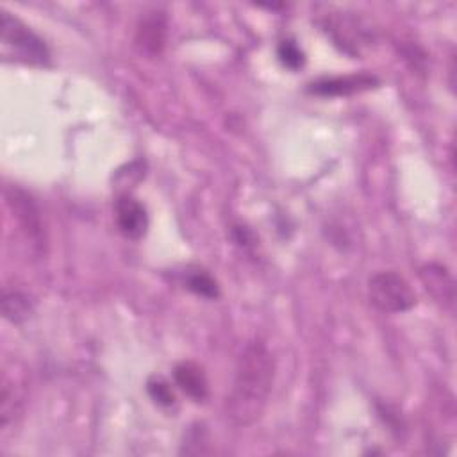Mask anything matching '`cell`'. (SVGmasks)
<instances>
[{
	"mask_svg": "<svg viewBox=\"0 0 457 457\" xmlns=\"http://www.w3.org/2000/svg\"><path fill=\"white\" fill-rule=\"evenodd\" d=\"M275 380V357L268 346L253 339L243 348L230 391L225 398V416L234 427H250L264 412Z\"/></svg>",
	"mask_w": 457,
	"mask_h": 457,
	"instance_id": "obj_1",
	"label": "cell"
},
{
	"mask_svg": "<svg viewBox=\"0 0 457 457\" xmlns=\"http://www.w3.org/2000/svg\"><path fill=\"white\" fill-rule=\"evenodd\" d=\"M2 55L27 64H46L50 59L46 45L18 18L2 11L0 20Z\"/></svg>",
	"mask_w": 457,
	"mask_h": 457,
	"instance_id": "obj_2",
	"label": "cell"
},
{
	"mask_svg": "<svg viewBox=\"0 0 457 457\" xmlns=\"http://www.w3.org/2000/svg\"><path fill=\"white\" fill-rule=\"evenodd\" d=\"M368 296L382 312H403L416 303L411 284L395 271L375 273L368 282Z\"/></svg>",
	"mask_w": 457,
	"mask_h": 457,
	"instance_id": "obj_3",
	"label": "cell"
},
{
	"mask_svg": "<svg viewBox=\"0 0 457 457\" xmlns=\"http://www.w3.org/2000/svg\"><path fill=\"white\" fill-rule=\"evenodd\" d=\"M114 218L118 230L132 241L141 239L148 228V214L141 202L130 195H120L114 204Z\"/></svg>",
	"mask_w": 457,
	"mask_h": 457,
	"instance_id": "obj_4",
	"label": "cell"
},
{
	"mask_svg": "<svg viewBox=\"0 0 457 457\" xmlns=\"http://www.w3.org/2000/svg\"><path fill=\"white\" fill-rule=\"evenodd\" d=\"M7 204L12 209L14 218L18 220L25 236L36 245H41L43 227H41V216L34 200L25 191L12 186L7 189Z\"/></svg>",
	"mask_w": 457,
	"mask_h": 457,
	"instance_id": "obj_5",
	"label": "cell"
},
{
	"mask_svg": "<svg viewBox=\"0 0 457 457\" xmlns=\"http://www.w3.org/2000/svg\"><path fill=\"white\" fill-rule=\"evenodd\" d=\"M166 16L162 11H150L141 16L136 30V46L145 55H159L166 43Z\"/></svg>",
	"mask_w": 457,
	"mask_h": 457,
	"instance_id": "obj_6",
	"label": "cell"
},
{
	"mask_svg": "<svg viewBox=\"0 0 457 457\" xmlns=\"http://www.w3.org/2000/svg\"><path fill=\"white\" fill-rule=\"evenodd\" d=\"M420 278L437 303H441L443 307L453 305V278L445 266L428 262L420 270Z\"/></svg>",
	"mask_w": 457,
	"mask_h": 457,
	"instance_id": "obj_7",
	"label": "cell"
},
{
	"mask_svg": "<svg viewBox=\"0 0 457 457\" xmlns=\"http://www.w3.org/2000/svg\"><path fill=\"white\" fill-rule=\"evenodd\" d=\"M375 77L371 75H346V77H332V79H321L314 84H311V91L323 96H339V95H350L355 91L368 89L375 84Z\"/></svg>",
	"mask_w": 457,
	"mask_h": 457,
	"instance_id": "obj_8",
	"label": "cell"
},
{
	"mask_svg": "<svg viewBox=\"0 0 457 457\" xmlns=\"http://www.w3.org/2000/svg\"><path fill=\"white\" fill-rule=\"evenodd\" d=\"M173 377L177 386L195 402H202L207 396V378L204 370L191 361H184L175 366Z\"/></svg>",
	"mask_w": 457,
	"mask_h": 457,
	"instance_id": "obj_9",
	"label": "cell"
},
{
	"mask_svg": "<svg viewBox=\"0 0 457 457\" xmlns=\"http://www.w3.org/2000/svg\"><path fill=\"white\" fill-rule=\"evenodd\" d=\"M32 309H34V303L29 298V295H25L18 289H12V291L5 289L4 291L2 312H4V318L9 320L11 323L25 321L32 314Z\"/></svg>",
	"mask_w": 457,
	"mask_h": 457,
	"instance_id": "obj_10",
	"label": "cell"
},
{
	"mask_svg": "<svg viewBox=\"0 0 457 457\" xmlns=\"http://www.w3.org/2000/svg\"><path fill=\"white\" fill-rule=\"evenodd\" d=\"M184 282H186V287L189 291H193L195 295H198V296L216 298L220 295L216 280L202 268L187 270L186 275H184Z\"/></svg>",
	"mask_w": 457,
	"mask_h": 457,
	"instance_id": "obj_11",
	"label": "cell"
},
{
	"mask_svg": "<svg viewBox=\"0 0 457 457\" xmlns=\"http://www.w3.org/2000/svg\"><path fill=\"white\" fill-rule=\"evenodd\" d=\"M14 380H7L4 378V386H2V407H0V414H2V428L5 430L9 421L14 420L16 414H20L21 411V403H23V396L14 389Z\"/></svg>",
	"mask_w": 457,
	"mask_h": 457,
	"instance_id": "obj_12",
	"label": "cell"
},
{
	"mask_svg": "<svg viewBox=\"0 0 457 457\" xmlns=\"http://www.w3.org/2000/svg\"><path fill=\"white\" fill-rule=\"evenodd\" d=\"M146 391L150 395V398L162 405V407H170L175 403V395H173V389L170 387V384L161 378V377H152L148 382H146Z\"/></svg>",
	"mask_w": 457,
	"mask_h": 457,
	"instance_id": "obj_13",
	"label": "cell"
},
{
	"mask_svg": "<svg viewBox=\"0 0 457 457\" xmlns=\"http://www.w3.org/2000/svg\"><path fill=\"white\" fill-rule=\"evenodd\" d=\"M278 57L282 61L284 66L291 68V70H296L302 66L303 62V54L302 50L296 46V43L293 41H282L280 46H278Z\"/></svg>",
	"mask_w": 457,
	"mask_h": 457,
	"instance_id": "obj_14",
	"label": "cell"
}]
</instances>
